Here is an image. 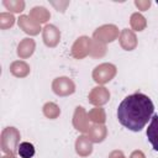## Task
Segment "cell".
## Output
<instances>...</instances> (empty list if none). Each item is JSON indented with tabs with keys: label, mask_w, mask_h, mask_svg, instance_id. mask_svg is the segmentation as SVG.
<instances>
[{
	"label": "cell",
	"mask_w": 158,
	"mask_h": 158,
	"mask_svg": "<svg viewBox=\"0 0 158 158\" xmlns=\"http://www.w3.org/2000/svg\"><path fill=\"white\" fill-rule=\"evenodd\" d=\"M154 105L149 96L135 93L126 96L117 107L118 122L130 131L139 132L152 118Z\"/></svg>",
	"instance_id": "1"
},
{
	"label": "cell",
	"mask_w": 158,
	"mask_h": 158,
	"mask_svg": "<svg viewBox=\"0 0 158 158\" xmlns=\"http://www.w3.org/2000/svg\"><path fill=\"white\" fill-rule=\"evenodd\" d=\"M20 131L16 127H5L1 131V136H0V144H1V149L5 154H15V152L19 148L20 144Z\"/></svg>",
	"instance_id": "2"
},
{
	"label": "cell",
	"mask_w": 158,
	"mask_h": 158,
	"mask_svg": "<svg viewBox=\"0 0 158 158\" xmlns=\"http://www.w3.org/2000/svg\"><path fill=\"white\" fill-rule=\"evenodd\" d=\"M117 74V68L115 64L112 63H101L99 65H96L94 69H93V73H91V77H93V80L99 84V85H102V84H106L109 81H111Z\"/></svg>",
	"instance_id": "3"
},
{
	"label": "cell",
	"mask_w": 158,
	"mask_h": 158,
	"mask_svg": "<svg viewBox=\"0 0 158 158\" xmlns=\"http://www.w3.org/2000/svg\"><path fill=\"white\" fill-rule=\"evenodd\" d=\"M120 36L118 27L112 23H106L98 27L93 33V40L99 41L101 43H111Z\"/></svg>",
	"instance_id": "4"
},
{
	"label": "cell",
	"mask_w": 158,
	"mask_h": 158,
	"mask_svg": "<svg viewBox=\"0 0 158 158\" xmlns=\"http://www.w3.org/2000/svg\"><path fill=\"white\" fill-rule=\"evenodd\" d=\"M52 90L58 96H69L75 93V83L69 77H58L52 81Z\"/></svg>",
	"instance_id": "5"
},
{
	"label": "cell",
	"mask_w": 158,
	"mask_h": 158,
	"mask_svg": "<svg viewBox=\"0 0 158 158\" xmlns=\"http://www.w3.org/2000/svg\"><path fill=\"white\" fill-rule=\"evenodd\" d=\"M90 48H91V38L88 36H80L78 37L70 49V54L75 59H83L86 56H90Z\"/></svg>",
	"instance_id": "6"
},
{
	"label": "cell",
	"mask_w": 158,
	"mask_h": 158,
	"mask_svg": "<svg viewBox=\"0 0 158 158\" xmlns=\"http://www.w3.org/2000/svg\"><path fill=\"white\" fill-rule=\"evenodd\" d=\"M73 127L81 132V133H88L90 126H89V118H88V112L83 106H77L73 114Z\"/></svg>",
	"instance_id": "7"
},
{
	"label": "cell",
	"mask_w": 158,
	"mask_h": 158,
	"mask_svg": "<svg viewBox=\"0 0 158 158\" xmlns=\"http://www.w3.org/2000/svg\"><path fill=\"white\" fill-rule=\"evenodd\" d=\"M88 100H89L90 104H93L95 106H102L106 102H109V100H110V91H109V89H106L102 85L94 86L90 90L89 95H88Z\"/></svg>",
	"instance_id": "8"
},
{
	"label": "cell",
	"mask_w": 158,
	"mask_h": 158,
	"mask_svg": "<svg viewBox=\"0 0 158 158\" xmlns=\"http://www.w3.org/2000/svg\"><path fill=\"white\" fill-rule=\"evenodd\" d=\"M42 38L47 47L53 48L60 42V31L54 25H46L42 28Z\"/></svg>",
	"instance_id": "9"
},
{
	"label": "cell",
	"mask_w": 158,
	"mask_h": 158,
	"mask_svg": "<svg viewBox=\"0 0 158 158\" xmlns=\"http://www.w3.org/2000/svg\"><path fill=\"white\" fill-rule=\"evenodd\" d=\"M118 42H120V46L122 47V49H125V51H133V49H136V47L138 44L136 33L130 28H123L120 32Z\"/></svg>",
	"instance_id": "10"
},
{
	"label": "cell",
	"mask_w": 158,
	"mask_h": 158,
	"mask_svg": "<svg viewBox=\"0 0 158 158\" xmlns=\"http://www.w3.org/2000/svg\"><path fill=\"white\" fill-rule=\"evenodd\" d=\"M17 25L25 33L30 36H37L41 31V25L32 20L28 15H21L17 19Z\"/></svg>",
	"instance_id": "11"
},
{
	"label": "cell",
	"mask_w": 158,
	"mask_h": 158,
	"mask_svg": "<svg viewBox=\"0 0 158 158\" xmlns=\"http://www.w3.org/2000/svg\"><path fill=\"white\" fill-rule=\"evenodd\" d=\"M35 49H36V42H35V40H32L30 37H26V38L21 40L20 43L17 44L16 53H17V56L21 59H26V58H30L33 54Z\"/></svg>",
	"instance_id": "12"
},
{
	"label": "cell",
	"mask_w": 158,
	"mask_h": 158,
	"mask_svg": "<svg viewBox=\"0 0 158 158\" xmlns=\"http://www.w3.org/2000/svg\"><path fill=\"white\" fill-rule=\"evenodd\" d=\"M75 152L79 157H89L93 153V142L89 139L88 136H79L75 139Z\"/></svg>",
	"instance_id": "13"
},
{
	"label": "cell",
	"mask_w": 158,
	"mask_h": 158,
	"mask_svg": "<svg viewBox=\"0 0 158 158\" xmlns=\"http://www.w3.org/2000/svg\"><path fill=\"white\" fill-rule=\"evenodd\" d=\"M86 136L89 137V139L93 143H100L102 142L106 136H107V128L105 125H96L94 123L93 126H90Z\"/></svg>",
	"instance_id": "14"
},
{
	"label": "cell",
	"mask_w": 158,
	"mask_h": 158,
	"mask_svg": "<svg viewBox=\"0 0 158 158\" xmlns=\"http://www.w3.org/2000/svg\"><path fill=\"white\" fill-rule=\"evenodd\" d=\"M146 135L153 149L158 152V115H153V117L151 118V123L148 125Z\"/></svg>",
	"instance_id": "15"
},
{
	"label": "cell",
	"mask_w": 158,
	"mask_h": 158,
	"mask_svg": "<svg viewBox=\"0 0 158 158\" xmlns=\"http://www.w3.org/2000/svg\"><path fill=\"white\" fill-rule=\"evenodd\" d=\"M30 72L31 68L25 60H14L10 64V73L16 78H26Z\"/></svg>",
	"instance_id": "16"
},
{
	"label": "cell",
	"mask_w": 158,
	"mask_h": 158,
	"mask_svg": "<svg viewBox=\"0 0 158 158\" xmlns=\"http://www.w3.org/2000/svg\"><path fill=\"white\" fill-rule=\"evenodd\" d=\"M28 16L41 25V23H46L51 19V12L44 6H35L30 10Z\"/></svg>",
	"instance_id": "17"
},
{
	"label": "cell",
	"mask_w": 158,
	"mask_h": 158,
	"mask_svg": "<svg viewBox=\"0 0 158 158\" xmlns=\"http://www.w3.org/2000/svg\"><path fill=\"white\" fill-rule=\"evenodd\" d=\"M130 25H131V28H132L133 32L135 31L136 32H141L147 27V20L142 14L133 12L131 15V17H130Z\"/></svg>",
	"instance_id": "18"
},
{
	"label": "cell",
	"mask_w": 158,
	"mask_h": 158,
	"mask_svg": "<svg viewBox=\"0 0 158 158\" xmlns=\"http://www.w3.org/2000/svg\"><path fill=\"white\" fill-rule=\"evenodd\" d=\"M88 118L90 122L96 125H104L106 121V112L101 106H95L88 112Z\"/></svg>",
	"instance_id": "19"
},
{
	"label": "cell",
	"mask_w": 158,
	"mask_h": 158,
	"mask_svg": "<svg viewBox=\"0 0 158 158\" xmlns=\"http://www.w3.org/2000/svg\"><path fill=\"white\" fill-rule=\"evenodd\" d=\"M42 112H43V115H44L47 118H49V120H56V118L60 115V109H59V106H58L57 104H54V102H52V101H48V102H46V104L43 105Z\"/></svg>",
	"instance_id": "20"
},
{
	"label": "cell",
	"mask_w": 158,
	"mask_h": 158,
	"mask_svg": "<svg viewBox=\"0 0 158 158\" xmlns=\"http://www.w3.org/2000/svg\"><path fill=\"white\" fill-rule=\"evenodd\" d=\"M2 5L5 6L6 10H9L10 12H15V14H20L25 10V1L23 0H4Z\"/></svg>",
	"instance_id": "21"
},
{
	"label": "cell",
	"mask_w": 158,
	"mask_h": 158,
	"mask_svg": "<svg viewBox=\"0 0 158 158\" xmlns=\"http://www.w3.org/2000/svg\"><path fill=\"white\" fill-rule=\"evenodd\" d=\"M17 153L21 158H32L36 153L35 146L30 142H21L17 148Z\"/></svg>",
	"instance_id": "22"
},
{
	"label": "cell",
	"mask_w": 158,
	"mask_h": 158,
	"mask_svg": "<svg viewBox=\"0 0 158 158\" xmlns=\"http://www.w3.org/2000/svg\"><path fill=\"white\" fill-rule=\"evenodd\" d=\"M106 54V44L101 43L99 41L91 40V48H90V56L94 58H101Z\"/></svg>",
	"instance_id": "23"
},
{
	"label": "cell",
	"mask_w": 158,
	"mask_h": 158,
	"mask_svg": "<svg viewBox=\"0 0 158 158\" xmlns=\"http://www.w3.org/2000/svg\"><path fill=\"white\" fill-rule=\"evenodd\" d=\"M15 17L11 12H1L0 14V28L1 30H7L11 28L15 25Z\"/></svg>",
	"instance_id": "24"
},
{
	"label": "cell",
	"mask_w": 158,
	"mask_h": 158,
	"mask_svg": "<svg viewBox=\"0 0 158 158\" xmlns=\"http://www.w3.org/2000/svg\"><path fill=\"white\" fill-rule=\"evenodd\" d=\"M135 5H136V7H137L138 10H141V11H147V10L151 7L152 2H151V0H135Z\"/></svg>",
	"instance_id": "25"
},
{
	"label": "cell",
	"mask_w": 158,
	"mask_h": 158,
	"mask_svg": "<svg viewBox=\"0 0 158 158\" xmlns=\"http://www.w3.org/2000/svg\"><path fill=\"white\" fill-rule=\"evenodd\" d=\"M109 158H126V157H125V154H123L122 151L116 149V151H112V152L109 154Z\"/></svg>",
	"instance_id": "26"
},
{
	"label": "cell",
	"mask_w": 158,
	"mask_h": 158,
	"mask_svg": "<svg viewBox=\"0 0 158 158\" xmlns=\"http://www.w3.org/2000/svg\"><path fill=\"white\" fill-rule=\"evenodd\" d=\"M128 158H146V156H144V153H143L142 151L136 149V151H133V152L130 154Z\"/></svg>",
	"instance_id": "27"
},
{
	"label": "cell",
	"mask_w": 158,
	"mask_h": 158,
	"mask_svg": "<svg viewBox=\"0 0 158 158\" xmlns=\"http://www.w3.org/2000/svg\"><path fill=\"white\" fill-rule=\"evenodd\" d=\"M1 158H16V157H15V154H5Z\"/></svg>",
	"instance_id": "28"
}]
</instances>
